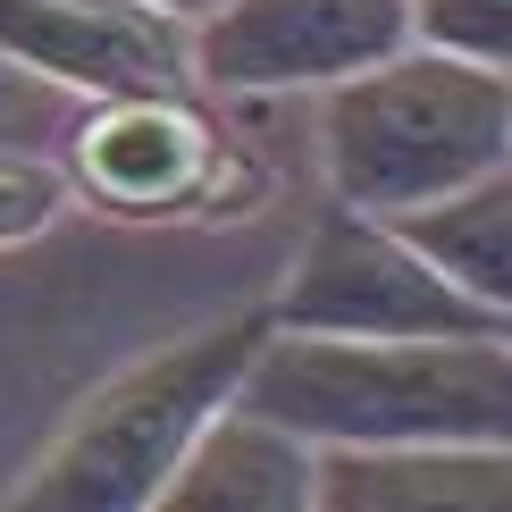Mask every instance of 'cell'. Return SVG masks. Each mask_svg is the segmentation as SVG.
<instances>
[{"mask_svg":"<svg viewBox=\"0 0 512 512\" xmlns=\"http://www.w3.org/2000/svg\"><path fill=\"white\" fill-rule=\"evenodd\" d=\"M59 210H68V168L0 160V252H9V244H34Z\"/></svg>","mask_w":512,"mask_h":512,"instance_id":"obj_12","label":"cell"},{"mask_svg":"<svg viewBox=\"0 0 512 512\" xmlns=\"http://www.w3.org/2000/svg\"><path fill=\"white\" fill-rule=\"evenodd\" d=\"M269 319L303 328V336H512L496 311L471 303L429 252L403 236V219L353 210V202L311 219Z\"/></svg>","mask_w":512,"mask_h":512,"instance_id":"obj_5","label":"cell"},{"mask_svg":"<svg viewBox=\"0 0 512 512\" xmlns=\"http://www.w3.org/2000/svg\"><path fill=\"white\" fill-rule=\"evenodd\" d=\"M319 512H512V437L319 445Z\"/></svg>","mask_w":512,"mask_h":512,"instance_id":"obj_8","label":"cell"},{"mask_svg":"<svg viewBox=\"0 0 512 512\" xmlns=\"http://www.w3.org/2000/svg\"><path fill=\"white\" fill-rule=\"evenodd\" d=\"M0 59L84 101L135 84H194V17L152 0H0Z\"/></svg>","mask_w":512,"mask_h":512,"instance_id":"obj_7","label":"cell"},{"mask_svg":"<svg viewBox=\"0 0 512 512\" xmlns=\"http://www.w3.org/2000/svg\"><path fill=\"white\" fill-rule=\"evenodd\" d=\"M512 160V76L454 59L437 42H403L370 68L319 84V168L336 202L403 210L454 194Z\"/></svg>","mask_w":512,"mask_h":512,"instance_id":"obj_2","label":"cell"},{"mask_svg":"<svg viewBox=\"0 0 512 512\" xmlns=\"http://www.w3.org/2000/svg\"><path fill=\"white\" fill-rule=\"evenodd\" d=\"M68 185L110 219H244L261 177L185 84L101 93L68 135Z\"/></svg>","mask_w":512,"mask_h":512,"instance_id":"obj_4","label":"cell"},{"mask_svg":"<svg viewBox=\"0 0 512 512\" xmlns=\"http://www.w3.org/2000/svg\"><path fill=\"white\" fill-rule=\"evenodd\" d=\"M412 34L512 76V0H412Z\"/></svg>","mask_w":512,"mask_h":512,"instance_id":"obj_11","label":"cell"},{"mask_svg":"<svg viewBox=\"0 0 512 512\" xmlns=\"http://www.w3.org/2000/svg\"><path fill=\"white\" fill-rule=\"evenodd\" d=\"M412 42V0H219L194 17V84L319 93Z\"/></svg>","mask_w":512,"mask_h":512,"instance_id":"obj_6","label":"cell"},{"mask_svg":"<svg viewBox=\"0 0 512 512\" xmlns=\"http://www.w3.org/2000/svg\"><path fill=\"white\" fill-rule=\"evenodd\" d=\"M244 403L311 445L512 437V336H303L269 328Z\"/></svg>","mask_w":512,"mask_h":512,"instance_id":"obj_1","label":"cell"},{"mask_svg":"<svg viewBox=\"0 0 512 512\" xmlns=\"http://www.w3.org/2000/svg\"><path fill=\"white\" fill-rule=\"evenodd\" d=\"M403 236L429 252L471 303H487L512 328V160L454 185V194H437V202H420V210H403Z\"/></svg>","mask_w":512,"mask_h":512,"instance_id":"obj_10","label":"cell"},{"mask_svg":"<svg viewBox=\"0 0 512 512\" xmlns=\"http://www.w3.org/2000/svg\"><path fill=\"white\" fill-rule=\"evenodd\" d=\"M152 512H319V445L261 403H219Z\"/></svg>","mask_w":512,"mask_h":512,"instance_id":"obj_9","label":"cell"},{"mask_svg":"<svg viewBox=\"0 0 512 512\" xmlns=\"http://www.w3.org/2000/svg\"><path fill=\"white\" fill-rule=\"evenodd\" d=\"M152 9H177V17H202V9H219V0H152Z\"/></svg>","mask_w":512,"mask_h":512,"instance_id":"obj_13","label":"cell"},{"mask_svg":"<svg viewBox=\"0 0 512 512\" xmlns=\"http://www.w3.org/2000/svg\"><path fill=\"white\" fill-rule=\"evenodd\" d=\"M269 303L227 311L210 328L177 336V345L126 361L110 387H93L68 412V429L34 454V471L17 479L9 504L26 512H152L160 487L177 479L185 445L210 429L219 403L244 395L252 353L269 345Z\"/></svg>","mask_w":512,"mask_h":512,"instance_id":"obj_3","label":"cell"}]
</instances>
